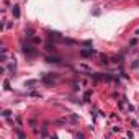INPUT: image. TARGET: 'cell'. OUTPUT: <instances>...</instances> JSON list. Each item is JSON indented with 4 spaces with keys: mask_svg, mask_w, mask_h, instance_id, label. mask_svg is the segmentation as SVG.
<instances>
[{
    "mask_svg": "<svg viewBox=\"0 0 139 139\" xmlns=\"http://www.w3.org/2000/svg\"><path fill=\"white\" fill-rule=\"evenodd\" d=\"M21 49H23V53L26 54L28 57H34V56L38 54V51L33 48L31 44H23V48H21Z\"/></svg>",
    "mask_w": 139,
    "mask_h": 139,
    "instance_id": "obj_1",
    "label": "cell"
},
{
    "mask_svg": "<svg viewBox=\"0 0 139 139\" xmlns=\"http://www.w3.org/2000/svg\"><path fill=\"white\" fill-rule=\"evenodd\" d=\"M46 61H48L49 64H61V61H62V59L57 57V56H49V57L46 59Z\"/></svg>",
    "mask_w": 139,
    "mask_h": 139,
    "instance_id": "obj_2",
    "label": "cell"
},
{
    "mask_svg": "<svg viewBox=\"0 0 139 139\" xmlns=\"http://www.w3.org/2000/svg\"><path fill=\"white\" fill-rule=\"evenodd\" d=\"M92 54H95V51L92 48H88V49H82L80 51V56L82 57H88V56H92Z\"/></svg>",
    "mask_w": 139,
    "mask_h": 139,
    "instance_id": "obj_3",
    "label": "cell"
},
{
    "mask_svg": "<svg viewBox=\"0 0 139 139\" xmlns=\"http://www.w3.org/2000/svg\"><path fill=\"white\" fill-rule=\"evenodd\" d=\"M49 38H51V39L62 41V36H61V33H57V31H49Z\"/></svg>",
    "mask_w": 139,
    "mask_h": 139,
    "instance_id": "obj_4",
    "label": "cell"
},
{
    "mask_svg": "<svg viewBox=\"0 0 139 139\" xmlns=\"http://www.w3.org/2000/svg\"><path fill=\"white\" fill-rule=\"evenodd\" d=\"M11 13H13L15 18H20V7H18V5H13V7H11Z\"/></svg>",
    "mask_w": 139,
    "mask_h": 139,
    "instance_id": "obj_5",
    "label": "cell"
},
{
    "mask_svg": "<svg viewBox=\"0 0 139 139\" xmlns=\"http://www.w3.org/2000/svg\"><path fill=\"white\" fill-rule=\"evenodd\" d=\"M90 96H92V90H87L85 95H84V102H88V100H90Z\"/></svg>",
    "mask_w": 139,
    "mask_h": 139,
    "instance_id": "obj_6",
    "label": "cell"
},
{
    "mask_svg": "<svg viewBox=\"0 0 139 139\" xmlns=\"http://www.w3.org/2000/svg\"><path fill=\"white\" fill-rule=\"evenodd\" d=\"M46 49H48L49 53H54V51H56V48H54V44H51V43H48V44H46Z\"/></svg>",
    "mask_w": 139,
    "mask_h": 139,
    "instance_id": "obj_7",
    "label": "cell"
},
{
    "mask_svg": "<svg viewBox=\"0 0 139 139\" xmlns=\"http://www.w3.org/2000/svg\"><path fill=\"white\" fill-rule=\"evenodd\" d=\"M36 82L38 80H26V82H25V87H31V85H34Z\"/></svg>",
    "mask_w": 139,
    "mask_h": 139,
    "instance_id": "obj_8",
    "label": "cell"
},
{
    "mask_svg": "<svg viewBox=\"0 0 139 139\" xmlns=\"http://www.w3.org/2000/svg\"><path fill=\"white\" fill-rule=\"evenodd\" d=\"M100 62L102 64H108V57L107 56H100Z\"/></svg>",
    "mask_w": 139,
    "mask_h": 139,
    "instance_id": "obj_9",
    "label": "cell"
},
{
    "mask_svg": "<svg viewBox=\"0 0 139 139\" xmlns=\"http://www.w3.org/2000/svg\"><path fill=\"white\" fill-rule=\"evenodd\" d=\"M8 69H10V72H11V74L15 72V69H16V64H15V61H13V64H10V65H8Z\"/></svg>",
    "mask_w": 139,
    "mask_h": 139,
    "instance_id": "obj_10",
    "label": "cell"
},
{
    "mask_svg": "<svg viewBox=\"0 0 139 139\" xmlns=\"http://www.w3.org/2000/svg\"><path fill=\"white\" fill-rule=\"evenodd\" d=\"M3 88L5 90H10V82L8 80H3Z\"/></svg>",
    "mask_w": 139,
    "mask_h": 139,
    "instance_id": "obj_11",
    "label": "cell"
},
{
    "mask_svg": "<svg viewBox=\"0 0 139 139\" xmlns=\"http://www.w3.org/2000/svg\"><path fill=\"white\" fill-rule=\"evenodd\" d=\"M2 115H3L5 118H8V116L11 115V111H10V110H3V113H2Z\"/></svg>",
    "mask_w": 139,
    "mask_h": 139,
    "instance_id": "obj_12",
    "label": "cell"
},
{
    "mask_svg": "<svg viewBox=\"0 0 139 139\" xmlns=\"http://www.w3.org/2000/svg\"><path fill=\"white\" fill-rule=\"evenodd\" d=\"M131 67H133V69H138L139 67V61H134L133 64H131Z\"/></svg>",
    "mask_w": 139,
    "mask_h": 139,
    "instance_id": "obj_13",
    "label": "cell"
},
{
    "mask_svg": "<svg viewBox=\"0 0 139 139\" xmlns=\"http://www.w3.org/2000/svg\"><path fill=\"white\" fill-rule=\"evenodd\" d=\"M31 41H33V43H36V44H38V43H41V39H39V38H36V36H33V38H31Z\"/></svg>",
    "mask_w": 139,
    "mask_h": 139,
    "instance_id": "obj_14",
    "label": "cell"
},
{
    "mask_svg": "<svg viewBox=\"0 0 139 139\" xmlns=\"http://www.w3.org/2000/svg\"><path fill=\"white\" fill-rule=\"evenodd\" d=\"M26 38H33V30H26Z\"/></svg>",
    "mask_w": 139,
    "mask_h": 139,
    "instance_id": "obj_15",
    "label": "cell"
},
{
    "mask_svg": "<svg viewBox=\"0 0 139 139\" xmlns=\"http://www.w3.org/2000/svg\"><path fill=\"white\" fill-rule=\"evenodd\" d=\"M128 111H131V113L134 111V107H133V105H129V107H128Z\"/></svg>",
    "mask_w": 139,
    "mask_h": 139,
    "instance_id": "obj_16",
    "label": "cell"
},
{
    "mask_svg": "<svg viewBox=\"0 0 139 139\" xmlns=\"http://www.w3.org/2000/svg\"><path fill=\"white\" fill-rule=\"evenodd\" d=\"M134 34H136V36H139V30H136V33H134Z\"/></svg>",
    "mask_w": 139,
    "mask_h": 139,
    "instance_id": "obj_17",
    "label": "cell"
}]
</instances>
